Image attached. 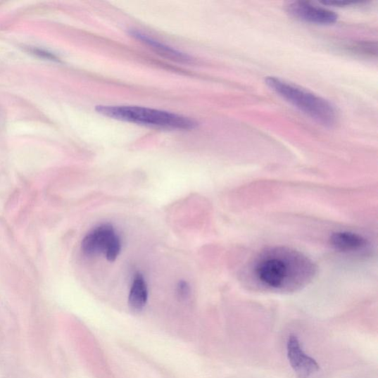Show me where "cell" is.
I'll use <instances>...</instances> for the list:
<instances>
[{"mask_svg": "<svg viewBox=\"0 0 378 378\" xmlns=\"http://www.w3.org/2000/svg\"><path fill=\"white\" fill-rule=\"evenodd\" d=\"M316 273L317 267L307 255L286 246L265 248L249 267L255 285L274 293L300 291L312 282Z\"/></svg>", "mask_w": 378, "mask_h": 378, "instance_id": "obj_1", "label": "cell"}, {"mask_svg": "<svg viewBox=\"0 0 378 378\" xmlns=\"http://www.w3.org/2000/svg\"><path fill=\"white\" fill-rule=\"evenodd\" d=\"M96 111L108 118L146 127L191 130L199 126L198 122L186 116L136 106L99 105Z\"/></svg>", "mask_w": 378, "mask_h": 378, "instance_id": "obj_2", "label": "cell"}, {"mask_svg": "<svg viewBox=\"0 0 378 378\" xmlns=\"http://www.w3.org/2000/svg\"><path fill=\"white\" fill-rule=\"evenodd\" d=\"M265 83L277 94L316 122L329 127L336 123V109L326 99L275 77L266 78Z\"/></svg>", "mask_w": 378, "mask_h": 378, "instance_id": "obj_3", "label": "cell"}, {"mask_svg": "<svg viewBox=\"0 0 378 378\" xmlns=\"http://www.w3.org/2000/svg\"><path fill=\"white\" fill-rule=\"evenodd\" d=\"M286 12L297 20L317 25L335 23L339 18L334 11L308 2L297 1L286 6Z\"/></svg>", "mask_w": 378, "mask_h": 378, "instance_id": "obj_4", "label": "cell"}, {"mask_svg": "<svg viewBox=\"0 0 378 378\" xmlns=\"http://www.w3.org/2000/svg\"><path fill=\"white\" fill-rule=\"evenodd\" d=\"M286 356L297 378H308L320 370L319 364L302 349L296 336H291L287 339Z\"/></svg>", "mask_w": 378, "mask_h": 378, "instance_id": "obj_5", "label": "cell"}, {"mask_svg": "<svg viewBox=\"0 0 378 378\" xmlns=\"http://www.w3.org/2000/svg\"><path fill=\"white\" fill-rule=\"evenodd\" d=\"M118 237L111 224H101L84 237L82 241V250L89 256L101 253L105 254Z\"/></svg>", "mask_w": 378, "mask_h": 378, "instance_id": "obj_6", "label": "cell"}, {"mask_svg": "<svg viewBox=\"0 0 378 378\" xmlns=\"http://www.w3.org/2000/svg\"><path fill=\"white\" fill-rule=\"evenodd\" d=\"M329 244L336 251L344 253L365 251L370 246L369 241L362 235L352 232H337L329 238Z\"/></svg>", "mask_w": 378, "mask_h": 378, "instance_id": "obj_7", "label": "cell"}, {"mask_svg": "<svg viewBox=\"0 0 378 378\" xmlns=\"http://www.w3.org/2000/svg\"><path fill=\"white\" fill-rule=\"evenodd\" d=\"M130 34L134 39L147 45V46L152 49L158 54L174 60V61L184 63H189L191 61V58L187 54L175 50L168 46V45L160 42L141 32L136 31V30H131Z\"/></svg>", "mask_w": 378, "mask_h": 378, "instance_id": "obj_8", "label": "cell"}, {"mask_svg": "<svg viewBox=\"0 0 378 378\" xmlns=\"http://www.w3.org/2000/svg\"><path fill=\"white\" fill-rule=\"evenodd\" d=\"M148 300V289L143 275H134L129 296V305L135 311H140L145 307Z\"/></svg>", "mask_w": 378, "mask_h": 378, "instance_id": "obj_9", "label": "cell"}, {"mask_svg": "<svg viewBox=\"0 0 378 378\" xmlns=\"http://www.w3.org/2000/svg\"><path fill=\"white\" fill-rule=\"evenodd\" d=\"M191 293L189 283L186 281H179L177 285V294L180 299H187Z\"/></svg>", "mask_w": 378, "mask_h": 378, "instance_id": "obj_10", "label": "cell"}]
</instances>
